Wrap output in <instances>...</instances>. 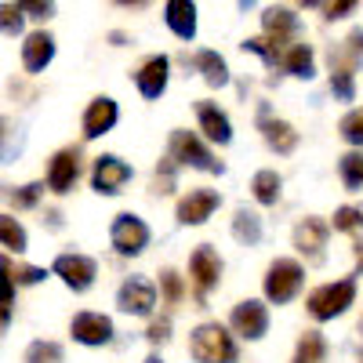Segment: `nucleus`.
Masks as SVG:
<instances>
[{"label": "nucleus", "mask_w": 363, "mask_h": 363, "mask_svg": "<svg viewBox=\"0 0 363 363\" xmlns=\"http://www.w3.org/2000/svg\"><path fill=\"white\" fill-rule=\"evenodd\" d=\"M196 116H200V128L211 142H218L225 145L233 138V128H229V116L215 106V102H196Z\"/></svg>", "instance_id": "nucleus-19"}, {"label": "nucleus", "mask_w": 363, "mask_h": 363, "mask_svg": "<svg viewBox=\"0 0 363 363\" xmlns=\"http://www.w3.org/2000/svg\"><path fill=\"white\" fill-rule=\"evenodd\" d=\"M338 55L345 58V62H356V58H363V29H352L349 40H345V51L338 48Z\"/></svg>", "instance_id": "nucleus-37"}, {"label": "nucleus", "mask_w": 363, "mask_h": 363, "mask_svg": "<svg viewBox=\"0 0 363 363\" xmlns=\"http://www.w3.org/2000/svg\"><path fill=\"white\" fill-rule=\"evenodd\" d=\"M40 193H44V186H37V182H33V186L15 189V193H11V203H15V207H33V203L40 200Z\"/></svg>", "instance_id": "nucleus-36"}, {"label": "nucleus", "mask_w": 363, "mask_h": 363, "mask_svg": "<svg viewBox=\"0 0 363 363\" xmlns=\"http://www.w3.org/2000/svg\"><path fill=\"white\" fill-rule=\"evenodd\" d=\"M258 128H262L265 142H269L272 149H277V153H294V145H298V131H294L291 124H284V120H272V116L262 109Z\"/></svg>", "instance_id": "nucleus-20"}, {"label": "nucleus", "mask_w": 363, "mask_h": 363, "mask_svg": "<svg viewBox=\"0 0 363 363\" xmlns=\"http://www.w3.org/2000/svg\"><path fill=\"white\" fill-rule=\"evenodd\" d=\"M160 287H164V298L171 301V306H174V301H182V280H178L174 269H164L160 272Z\"/></svg>", "instance_id": "nucleus-35"}, {"label": "nucleus", "mask_w": 363, "mask_h": 363, "mask_svg": "<svg viewBox=\"0 0 363 363\" xmlns=\"http://www.w3.org/2000/svg\"><path fill=\"white\" fill-rule=\"evenodd\" d=\"M356 4H352V0H342V4H327L323 11H327V18H342V15H349Z\"/></svg>", "instance_id": "nucleus-41"}, {"label": "nucleus", "mask_w": 363, "mask_h": 363, "mask_svg": "<svg viewBox=\"0 0 363 363\" xmlns=\"http://www.w3.org/2000/svg\"><path fill=\"white\" fill-rule=\"evenodd\" d=\"M69 330H73V338L80 345H106V342H113V320L102 316V313H80V316H73Z\"/></svg>", "instance_id": "nucleus-10"}, {"label": "nucleus", "mask_w": 363, "mask_h": 363, "mask_svg": "<svg viewBox=\"0 0 363 363\" xmlns=\"http://www.w3.org/2000/svg\"><path fill=\"white\" fill-rule=\"evenodd\" d=\"M356 298V280H338V284H323L309 294V313L316 320H335L342 316Z\"/></svg>", "instance_id": "nucleus-2"}, {"label": "nucleus", "mask_w": 363, "mask_h": 363, "mask_svg": "<svg viewBox=\"0 0 363 363\" xmlns=\"http://www.w3.org/2000/svg\"><path fill=\"white\" fill-rule=\"evenodd\" d=\"M22 15H29V18H40V22H48V18L55 15V4H40V0H29V4H22Z\"/></svg>", "instance_id": "nucleus-39"}, {"label": "nucleus", "mask_w": 363, "mask_h": 363, "mask_svg": "<svg viewBox=\"0 0 363 363\" xmlns=\"http://www.w3.org/2000/svg\"><path fill=\"white\" fill-rule=\"evenodd\" d=\"M363 225V207H338L335 211V229L338 233H352Z\"/></svg>", "instance_id": "nucleus-34"}, {"label": "nucleus", "mask_w": 363, "mask_h": 363, "mask_svg": "<svg viewBox=\"0 0 363 363\" xmlns=\"http://www.w3.org/2000/svg\"><path fill=\"white\" fill-rule=\"evenodd\" d=\"M342 182H345L349 189H359L363 186V153L342 157Z\"/></svg>", "instance_id": "nucleus-32"}, {"label": "nucleus", "mask_w": 363, "mask_h": 363, "mask_svg": "<svg viewBox=\"0 0 363 363\" xmlns=\"http://www.w3.org/2000/svg\"><path fill=\"white\" fill-rule=\"evenodd\" d=\"M171 160L174 164H189L196 171H211V174H222V160L211 157V149L193 135V131H174L171 135Z\"/></svg>", "instance_id": "nucleus-3"}, {"label": "nucleus", "mask_w": 363, "mask_h": 363, "mask_svg": "<svg viewBox=\"0 0 363 363\" xmlns=\"http://www.w3.org/2000/svg\"><path fill=\"white\" fill-rule=\"evenodd\" d=\"M233 327H236V335H244V338H262L265 330H269V313L262 301H240V306L233 309Z\"/></svg>", "instance_id": "nucleus-11"}, {"label": "nucleus", "mask_w": 363, "mask_h": 363, "mask_svg": "<svg viewBox=\"0 0 363 363\" xmlns=\"http://www.w3.org/2000/svg\"><path fill=\"white\" fill-rule=\"evenodd\" d=\"M323 244H327V222L320 218H306V222H298L294 229V247L306 255V258H320L323 255Z\"/></svg>", "instance_id": "nucleus-18"}, {"label": "nucleus", "mask_w": 363, "mask_h": 363, "mask_svg": "<svg viewBox=\"0 0 363 363\" xmlns=\"http://www.w3.org/2000/svg\"><path fill=\"white\" fill-rule=\"evenodd\" d=\"M55 58V40L51 33H44V29H37V33H29L26 44H22V66L29 73H44V66Z\"/></svg>", "instance_id": "nucleus-17"}, {"label": "nucleus", "mask_w": 363, "mask_h": 363, "mask_svg": "<svg viewBox=\"0 0 363 363\" xmlns=\"http://www.w3.org/2000/svg\"><path fill=\"white\" fill-rule=\"evenodd\" d=\"M222 203L218 193H211V189H196L189 196H182L178 200V222L182 225H203L211 215H215V207Z\"/></svg>", "instance_id": "nucleus-9"}, {"label": "nucleus", "mask_w": 363, "mask_h": 363, "mask_svg": "<svg viewBox=\"0 0 363 363\" xmlns=\"http://www.w3.org/2000/svg\"><path fill=\"white\" fill-rule=\"evenodd\" d=\"M131 182V167L120 157H99L95 171H91V186H95L102 196H116Z\"/></svg>", "instance_id": "nucleus-8"}, {"label": "nucleus", "mask_w": 363, "mask_h": 363, "mask_svg": "<svg viewBox=\"0 0 363 363\" xmlns=\"http://www.w3.org/2000/svg\"><path fill=\"white\" fill-rule=\"evenodd\" d=\"M11 301H15V269L4 255H0V327H8Z\"/></svg>", "instance_id": "nucleus-26"}, {"label": "nucleus", "mask_w": 363, "mask_h": 363, "mask_svg": "<svg viewBox=\"0 0 363 363\" xmlns=\"http://www.w3.org/2000/svg\"><path fill=\"white\" fill-rule=\"evenodd\" d=\"M189 352L196 363H233L236 359V345L222 323H200L189 338Z\"/></svg>", "instance_id": "nucleus-1"}, {"label": "nucleus", "mask_w": 363, "mask_h": 363, "mask_svg": "<svg viewBox=\"0 0 363 363\" xmlns=\"http://www.w3.org/2000/svg\"><path fill=\"white\" fill-rule=\"evenodd\" d=\"M48 277L44 269H37V265H18L15 269V284H40Z\"/></svg>", "instance_id": "nucleus-38"}, {"label": "nucleus", "mask_w": 363, "mask_h": 363, "mask_svg": "<svg viewBox=\"0 0 363 363\" xmlns=\"http://www.w3.org/2000/svg\"><path fill=\"white\" fill-rule=\"evenodd\" d=\"M22 4H0V33H8V37H15V33H22Z\"/></svg>", "instance_id": "nucleus-33"}, {"label": "nucleus", "mask_w": 363, "mask_h": 363, "mask_svg": "<svg viewBox=\"0 0 363 363\" xmlns=\"http://www.w3.org/2000/svg\"><path fill=\"white\" fill-rule=\"evenodd\" d=\"M323 352H327L323 338L316 335V330H306V335H301V342H298L294 363H323Z\"/></svg>", "instance_id": "nucleus-28"}, {"label": "nucleus", "mask_w": 363, "mask_h": 363, "mask_svg": "<svg viewBox=\"0 0 363 363\" xmlns=\"http://www.w3.org/2000/svg\"><path fill=\"white\" fill-rule=\"evenodd\" d=\"M193 62H196V69L203 73V80L211 87H225L229 84V66H225V58L218 51H200Z\"/></svg>", "instance_id": "nucleus-24"}, {"label": "nucleus", "mask_w": 363, "mask_h": 363, "mask_svg": "<svg viewBox=\"0 0 363 363\" xmlns=\"http://www.w3.org/2000/svg\"><path fill=\"white\" fill-rule=\"evenodd\" d=\"M280 66L291 73V77H301L309 80L316 69H313V48L309 44H287L284 55H280Z\"/></svg>", "instance_id": "nucleus-22"}, {"label": "nucleus", "mask_w": 363, "mask_h": 363, "mask_svg": "<svg viewBox=\"0 0 363 363\" xmlns=\"http://www.w3.org/2000/svg\"><path fill=\"white\" fill-rule=\"evenodd\" d=\"M109 236H113L116 255L131 258V255H142V251H145V244H149V225H145L138 215H116Z\"/></svg>", "instance_id": "nucleus-5"}, {"label": "nucleus", "mask_w": 363, "mask_h": 363, "mask_svg": "<svg viewBox=\"0 0 363 363\" xmlns=\"http://www.w3.org/2000/svg\"><path fill=\"white\" fill-rule=\"evenodd\" d=\"M116 306L124 309V313H131V316H149V313H153V306H157V287L149 284V280H142V277H131V280L120 284Z\"/></svg>", "instance_id": "nucleus-6"}, {"label": "nucleus", "mask_w": 363, "mask_h": 363, "mask_svg": "<svg viewBox=\"0 0 363 363\" xmlns=\"http://www.w3.org/2000/svg\"><path fill=\"white\" fill-rule=\"evenodd\" d=\"M77 174H80V153L77 149H62V153H55V160L48 167V186L55 193H69Z\"/></svg>", "instance_id": "nucleus-14"}, {"label": "nucleus", "mask_w": 363, "mask_h": 363, "mask_svg": "<svg viewBox=\"0 0 363 363\" xmlns=\"http://www.w3.org/2000/svg\"><path fill=\"white\" fill-rule=\"evenodd\" d=\"M167 335H171V320L164 316V320H153V323H149V335H145V338L157 345V342H167Z\"/></svg>", "instance_id": "nucleus-40"}, {"label": "nucleus", "mask_w": 363, "mask_h": 363, "mask_svg": "<svg viewBox=\"0 0 363 363\" xmlns=\"http://www.w3.org/2000/svg\"><path fill=\"white\" fill-rule=\"evenodd\" d=\"M0 244L11 247L15 255H22V251H26V244H29V240H26V229H22L11 215H0Z\"/></svg>", "instance_id": "nucleus-29"}, {"label": "nucleus", "mask_w": 363, "mask_h": 363, "mask_svg": "<svg viewBox=\"0 0 363 363\" xmlns=\"http://www.w3.org/2000/svg\"><path fill=\"white\" fill-rule=\"evenodd\" d=\"M26 363H62V345L58 342H33L26 349Z\"/></svg>", "instance_id": "nucleus-30"}, {"label": "nucleus", "mask_w": 363, "mask_h": 363, "mask_svg": "<svg viewBox=\"0 0 363 363\" xmlns=\"http://www.w3.org/2000/svg\"><path fill=\"white\" fill-rule=\"evenodd\" d=\"M262 26H265V40L272 44V48H287V40L298 33V15L291 11V8H269L265 11V18H262Z\"/></svg>", "instance_id": "nucleus-13"}, {"label": "nucleus", "mask_w": 363, "mask_h": 363, "mask_svg": "<svg viewBox=\"0 0 363 363\" xmlns=\"http://www.w3.org/2000/svg\"><path fill=\"white\" fill-rule=\"evenodd\" d=\"M164 18H167V26L174 29L182 40L196 37V8L186 4V0H171V4H164Z\"/></svg>", "instance_id": "nucleus-21"}, {"label": "nucleus", "mask_w": 363, "mask_h": 363, "mask_svg": "<svg viewBox=\"0 0 363 363\" xmlns=\"http://www.w3.org/2000/svg\"><path fill=\"white\" fill-rule=\"evenodd\" d=\"M116 116H120V109H116L113 99H106V95L95 99V102L87 106V113H84V138H99V135L113 131Z\"/></svg>", "instance_id": "nucleus-15"}, {"label": "nucleus", "mask_w": 363, "mask_h": 363, "mask_svg": "<svg viewBox=\"0 0 363 363\" xmlns=\"http://www.w3.org/2000/svg\"><path fill=\"white\" fill-rule=\"evenodd\" d=\"M330 91L342 99V102H352L356 95V84H352V62H345V58L338 51H330Z\"/></svg>", "instance_id": "nucleus-23"}, {"label": "nucleus", "mask_w": 363, "mask_h": 363, "mask_svg": "<svg viewBox=\"0 0 363 363\" xmlns=\"http://www.w3.org/2000/svg\"><path fill=\"white\" fill-rule=\"evenodd\" d=\"M233 236L240 240V244H247V247H255L258 240H262V218L255 215V211H247V207H240V211H236V218H233Z\"/></svg>", "instance_id": "nucleus-25"}, {"label": "nucleus", "mask_w": 363, "mask_h": 363, "mask_svg": "<svg viewBox=\"0 0 363 363\" xmlns=\"http://www.w3.org/2000/svg\"><path fill=\"white\" fill-rule=\"evenodd\" d=\"M167 58L164 55H153V58H145L142 62V69L135 73V80H138V91L145 99H160L164 95V87H167Z\"/></svg>", "instance_id": "nucleus-16"}, {"label": "nucleus", "mask_w": 363, "mask_h": 363, "mask_svg": "<svg viewBox=\"0 0 363 363\" xmlns=\"http://www.w3.org/2000/svg\"><path fill=\"white\" fill-rule=\"evenodd\" d=\"M55 272L62 277L66 287L87 291L91 284H95V277H99V265H95V258H87V255H58L55 258Z\"/></svg>", "instance_id": "nucleus-7"}, {"label": "nucleus", "mask_w": 363, "mask_h": 363, "mask_svg": "<svg viewBox=\"0 0 363 363\" xmlns=\"http://www.w3.org/2000/svg\"><path fill=\"white\" fill-rule=\"evenodd\" d=\"M145 363H164V359H160V356H149V359H145Z\"/></svg>", "instance_id": "nucleus-43"}, {"label": "nucleus", "mask_w": 363, "mask_h": 363, "mask_svg": "<svg viewBox=\"0 0 363 363\" xmlns=\"http://www.w3.org/2000/svg\"><path fill=\"white\" fill-rule=\"evenodd\" d=\"M301 265L298 262H291V258H277L269 265V272H265V298L269 301H277V306H284V301H291L294 294H298V287H301Z\"/></svg>", "instance_id": "nucleus-4"}, {"label": "nucleus", "mask_w": 363, "mask_h": 363, "mask_svg": "<svg viewBox=\"0 0 363 363\" xmlns=\"http://www.w3.org/2000/svg\"><path fill=\"white\" fill-rule=\"evenodd\" d=\"M4 135H8V120H0V142H4Z\"/></svg>", "instance_id": "nucleus-42"}, {"label": "nucleus", "mask_w": 363, "mask_h": 363, "mask_svg": "<svg viewBox=\"0 0 363 363\" xmlns=\"http://www.w3.org/2000/svg\"><path fill=\"white\" fill-rule=\"evenodd\" d=\"M251 189H255V200L258 203L272 207V203L280 200V174L277 171H258L255 182H251Z\"/></svg>", "instance_id": "nucleus-27"}, {"label": "nucleus", "mask_w": 363, "mask_h": 363, "mask_svg": "<svg viewBox=\"0 0 363 363\" xmlns=\"http://www.w3.org/2000/svg\"><path fill=\"white\" fill-rule=\"evenodd\" d=\"M338 131H342V138H345L349 145H363V106L342 116V124H338Z\"/></svg>", "instance_id": "nucleus-31"}, {"label": "nucleus", "mask_w": 363, "mask_h": 363, "mask_svg": "<svg viewBox=\"0 0 363 363\" xmlns=\"http://www.w3.org/2000/svg\"><path fill=\"white\" fill-rule=\"evenodd\" d=\"M189 272H193L196 294L203 298L211 287L218 284V277H222V262H218V255L211 251V247H196V251H193V258H189Z\"/></svg>", "instance_id": "nucleus-12"}]
</instances>
